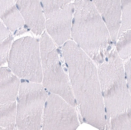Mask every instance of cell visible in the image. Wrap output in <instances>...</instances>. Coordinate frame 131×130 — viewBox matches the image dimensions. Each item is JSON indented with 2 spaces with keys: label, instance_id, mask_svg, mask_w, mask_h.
I'll return each instance as SVG.
<instances>
[{
  "label": "cell",
  "instance_id": "obj_1",
  "mask_svg": "<svg viewBox=\"0 0 131 130\" xmlns=\"http://www.w3.org/2000/svg\"><path fill=\"white\" fill-rule=\"evenodd\" d=\"M62 52L74 94L84 120L98 129H105L107 122L104 102L93 60L72 40L64 44Z\"/></svg>",
  "mask_w": 131,
  "mask_h": 130
},
{
  "label": "cell",
  "instance_id": "obj_2",
  "mask_svg": "<svg viewBox=\"0 0 131 130\" xmlns=\"http://www.w3.org/2000/svg\"><path fill=\"white\" fill-rule=\"evenodd\" d=\"M74 5L71 36L93 61L100 64L111 48L108 29L92 1L75 0Z\"/></svg>",
  "mask_w": 131,
  "mask_h": 130
},
{
  "label": "cell",
  "instance_id": "obj_3",
  "mask_svg": "<svg viewBox=\"0 0 131 130\" xmlns=\"http://www.w3.org/2000/svg\"><path fill=\"white\" fill-rule=\"evenodd\" d=\"M124 69L121 58L113 48L98 66L107 122L127 111L131 107V95Z\"/></svg>",
  "mask_w": 131,
  "mask_h": 130
},
{
  "label": "cell",
  "instance_id": "obj_4",
  "mask_svg": "<svg viewBox=\"0 0 131 130\" xmlns=\"http://www.w3.org/2000/svg\"><path fill=\"white\" fill-rule=\"evenodd\" d=\"M39 45L43 86L50 93L59 95L75 107L77 102L72 85L68 76L62 68L54 43L45 33L40 39Z\"/></svg>",
  "mask_w": 131,
  "mask_h": 130
},
{
  "label": "cell",
  "instance_id": "obj_5",
  "mask_svg": "<svg viewBox=\"0 0 131 130\" xmlns=\"http://www.w3.org/2000/svg\"><path fill=\"white\" fill-rule=\"evenodd\" d=\"M46 90L41 83H20L16 115L17 129H41L44 105L49 96Z\"/></svg>",
  "mask_w": 131,
  "mask_h": 130
},
{
  "label": "cell",
  "instance_id": "obj_6",
  "mask_svg": "<svg viewBox=\"0 0 131 130\" xmlns=\"http://www.w3.org/2000/svg\"><path fill=\"white\" fill-rule=\"evenodd\" d=\"M8 65L14 74L20 78L41 83L43 71L39 41L30 37L15 41L10 50Z\"/></svg>",
  "mask_w": 131,
  "mask_h": 130
},
{
  "label": "cell",
  "instance_id": "obj_7",
  "mask_svg": "<svg viewBox=\"0 0 131 130\" xmlns=\"http://www.w3.org/2000/svg\"><path fill=\"white\" fill-rule=\"evenodd\" d=\"M79 125L74 107L59 95L51 93L43 112V130H75Z\"/></svg>",
  "mask_w": 131,
  "mask_h": 130
},
{
  "label": "cell",
  "instance_id": "obj_8",
  "mask_svg": "<svg viewBox=\"0 0 131 130\" xmlns=\"http://www.w3.org/2000/svg\"><path fill=\"white\" fill-rule=\"evenodd\" d=\"M74 11V4L70 3L46 22L48 33L59 46L71 39Z\"/></svg>",
  "mask_w": 131,
  "mask_h": 130
},
{
  "label": "cell",
  "instance_id": "obj_9",
  "mask_svg": "<svg viewBox=\"0 0 131 130\" xmlns=\"http://www.w3.org/2000/svg\"><path fill=\"white\" fill-rule=\"evenodd\" d=\"M29 30L40 35L45 28V17L40 0H14Z\"/></svg>",
  "mask_w": 131,
  "mask_h": 130
},
{
  "label": "cell",
  "instance_id": "obj_10",
  "mask_svg": "<svg viewBox=\"0 0 131 130\" xmlns=\"http://www.w3.org/2000/svg\"><path fill=\"white\" fill-rule=\"evenodd\" d=\"M92 1L108 29L112 41L115 42L121 25V0H92Z\"/></svg>",
  "mask_w": 131,
  "mask_h": 130
},
{
  "label": "cell",
  "instance_id": "obj_11",
  "mask_svg": "<svg viewBox=\"0 0 131 130\" xmlns=\"http://www.w3.org/2000/svg\"><path fill=\"white\" fill-rule=\"evenodd\" d=\"M0 72V105L16 101L20 86L19 79L8 68L2 67Z\"/></svg>",
  "mask_w": 131,
  "mask_h": 130
},
{
  "label": "cell",
  "instance_id": "obj_12",
  "mask_svg": "<svg viewBox=\"0 0 131 130\" xmlns=\"http://www.w3.org/2000/svg\"><path fill=\"white\" fill-rule=\"evenodd\" d=\"M1 18L8 28L14 33L15 35H20L28 31L29 28L16 5L1 16Z\"/></svg>",
  "mask_w": 131,
  "mask_h": 130
},
{
  "label": "cell",
  "instance_id": "obj_13",
  "mask_svg": "<svg viewBox=\"0 0 131 130\" xmlns=\"http://www.w3.org/2000/svg\"><path fill=\"white\" fill-rule=\"evenodd\" d=\"M0 105V130H14L17 115L16 101Z\"/></svg>",
  "mask_w": 131,
  "mask_h": 130
},
{
  "label": "cell",
  "instance_id": "obj_14",
  "mask_svg": "<svg viewBox=\"0 0 131 130\" xmlns=\"http://www.w3.org/2000/svg\"><path fill=\"white\" fill-rule=\"evenodd\" d=\"M73 0H40L46 19L47 20Z\"/></svg>",
  "mask_w": 131,
  "mask_h": 130
},
{
  "label": "cell",
  "instance_id": "obj_15",
  "mask_svg": "<svg viewBox=\"0 0 131 130\" xmlns=\"http://www.w3.org/2000/svg\"><path fill=\"white\" fill-rule=\"evenodd\" d=\"M106 128L107 130H131V110L111 119L107 122Z\"/></svg>",
  "mask_w": 131,
  "mask_h": 130
},
{
  "label": "cell",
  "instance_id": "obj_16",
  "mask_svg": "<svg viewBox=\"0 0 131 130\" xmlns=\"http://www.w3.org/2000/svg\"><path fill=\"white\" fill-rule=\"evenodd\" d=\"M117 40L118 54L121 59L126 60L131 55V29L122 34Z\"/></svg>",
  "mask_w": 131,
  "mask_h": 130
},
{
  "label": "cell",
  "instance_id": "obj_17",
  "mask_svg": "<svg viewBox=\"0 0 131 130\" xmlns=\"http://www.w3.org/2000/svg\"><path fill=\"white\" fill-rule=\"evenodd\" d=\"M121 1V23L118 37L125 31L131 29V0Z\"/></svg>",
  "mask_w": 131,
  "mask_h": 130
},
{
  "label": "cell",
  "instance_id": "obj_18",
  "mask_svg": "<svg viewBox=\"0 0 131 130\" xmlns=\"http://www.w3.org/2000/svg\"><path fill=\"white\" fill-rule=\"evenodd\" d=\"M13 39V38L11 36L1 43V67L8 61L9 51Z\"/></svg>",
  "mask_w": 131,
  "mask_h": 130
},
{
  "label": "cell",
  "instance_id": "obj_19",
  "mask_svg": "<svg viewBox=\"0 0 131 130\" xmlns=\"http://www.w3.org/2000/svg\"><path fill=\"white\" fill-rule=\"evenodd\" d=\"M124 64L125 74L127 79V83L131 95V55L126 59Z\"/></svg>",
  "mask_w": 131,
  "mask_h": 130
},
{
  "label": "cell",
  "instance_id": "obj_20",
  "mask_svg": "<svg viewBox=\"0 0 131 130\" xmlns=\"http://www.w3.org/2000/svg\"><path fill=\"white\" fill-rule=\"evenodd\" d=\"M16 5L14 0H1L0 16Z\"/></svg>",
  "mask_w": 131,
  "mask_h": 130
},
{
  "label": "cell",
  "instance_id": "obj_21",
  "mask_svg": "<svg viewBox=\"0 0 131 130\" xmlns=\"http://www.w3.org/2000/svg\"><path fill=\"white\" fill-rule=\"evenodd\" d=\"M0 26V41L1 43L12 35L10 31L5 27L2 20H1Z\"/></svg>",
  "mask_w": 131,
  "mask_h": 130
},
{
  "label": "cell",
  "instance_id": "obj_22",
  "mask_svg": "<svg viewBox=\"0 0 131 130\" xmlns=\"http://www.w3.org/2000/svg\"><path fill=\"white\" fill-rule=\"evenodd\" d=\"M130 110H131V107H130Z\"/></svg>",
  "mask_w": 131,
  "mask_h": 130
}]
</instances>
